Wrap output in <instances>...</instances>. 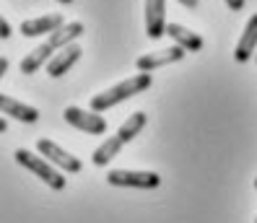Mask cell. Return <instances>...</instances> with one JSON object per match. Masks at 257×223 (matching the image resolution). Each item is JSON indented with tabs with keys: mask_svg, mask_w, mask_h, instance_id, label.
<instances>
[{
	"mask_svg": "<svg viewBox=\"0 0 257 223\" xmlns=\"http://www.w3.org/2000/svg\"><path fill=\"white\" fill-rule=\"evenodd\" d=\"M151 83H154V76L151 73H138V76H130L125 81H119L117 86L107 88V91H101L91 99V112H104V109H109L114 107V104L119 101H125L135 94H141L146 91V88H151Z\"/></svg>",
	"mask_w": 257,
	"mask_h": 223,
	"instance_id": "1",
	"label": "cell"
},
{
	"mask_svg": "<svg viewBox=\"0 0 257 223\" xmlns=\"http://www.w3.org/2000/svg\"><path fill=\"white\" fill-rule=\"evenodd\" d=\"M13 158H16L24 169H29L32 174H37L39 179H42L44 184H50L52 189H57V192H60V189H65V184H68V182H65V176L60 174L47 158H39V156H34L32 151H26V148H19V151L13 153Z\"/></svg>",
	"mask_w": 257,
	"mask_h": 223,
	"instance_id": "2",
	"label": "cell"
},
{
	"mask_svg": "<svg viewBox=\"0 0 257 223\" xmlns=\"http://www.w3.org/2000/svg\"><path fill=\"white\" fill-rule=\"evenodd\" d=\"M37 151L42 153V158H47L55 169H63V171H70V174H78L83 169L81 158H75L73 153H68L65 148H60L55 140L50 138H39L37 140Z\"/></svg>",
	"mask_w": 257,
	"mask_h": 223,
	"instance_id": "3",
	"label": "cell"
},
{
	"mask_svg": "<svg viewBox=\"0 0 257 223\" xmlns=\"http://www.w3.org/2000/svg\"><path fill=\"white\" fill-rule=\"evenodd\" d=\"M107 182L112 187H135V189H156L161 184V176L156 171H127L112 169L107 174Z\"/></svg>",
	"mask_w": 257,
	"mask_h": 223,
	"instance_id": "4",
	"label": "cell"
},
{
	"mask_svg": "<svg viewBox=\"0 0 257 223\" xmlns=\"http://www.w3.org/2000/svg\"><path fill=\"white\" fill-rule=\"evenodd\" d=\"M63 117H65L68 125H73L81 132H88V135H104V132H107V120H104L99 112H86L81 107H68L63 112Z\"/></svg>",
	"mask_w": 257,
	"mask_h": 223,
	"instance_id": "5",
	"label": "cell"
},
{
	"mask_svg": "<svg viewBox=\"0 0 257 223\" xmlns=\"http://www.w3.org/2000/svg\"><path fill=\"white\" fill-rule=\"evenodd\" d=\"M185 55H187V52H185L182 47H177V44H172V47H166V50L141 55L138 60H135V68H138V73H154L156 68H164V65L179 63Z\"/></svg>",
	"mask_w": 257,
	"mask_h": 223,
	"instance_id": "6",
	"label": "cell"
},
{
	"mask_svg": "<svg viewBox=\"0 0 257 223\" xmlns=\"http://www.w3.org/2000/svg\"><path fill=\"white\" fill-rule=\"evenodd\" d=\"M0 112H3L6 117L19 120V122H29V125H34L39 120V109L37 107H29V104L13 99L8 94H0Z\"/></svg>",
	"mask_w": 257,
	"mask_h": 223,
	"instance_id": "7",
	"label": "cell"
},
{
	"mask_svg": "<svg viewBox=\"0 0 257 223\" xmlns=\"http://www.w3.org/2000/svg\"><path fill=\"white\" fill-rule=\"evenodd\" d=\"M60 26H65V19L60 13H47L39 19H29L21 24V34L24 37H42V34H55Z\"/></svg>",
	"mask_w": 257,
	"mask_h": 223,
	"instance_id": "8",
	"label": "cell"
},
{
	"mask_svg": "<svg viewBox=\"0 0 257 223\" xmlns=\"http://www.w3.org/2000/svg\"><path fill=\"white\" fill-rule=\"evenodd\" d=\"M166 16H164V0H146V34L151 39L166 37Z\"/></svg>",
	"mask_w": 257,
	"mask_h": 223,
	"instance_id": "9",
	"label": "cell"
},
{
	"mask_svg": "<svg viewBox=\"0 0 257 223\" xmlns=\"http://www.w3.org/2000/svg\"><path fill=\"white\" fill-rule=\"evenodd\" d=\"M257 55V13L249 16L244 32H241V39L236 42V50H234V60L236 63H247L249 57Z\"/></svg>",
	"mask_w": 257,
	"mask_h": 223,
	"instance_id": "10",
	"label": "cell"
},
{
	"mask_svg": "<svg viewBox=\"0 0 257 223\" xmlns=\"http://www.w3.org/2000/svg\"><path fill=\"white\" fill-rule=\"evenodd\" d=\"M83 52H81V47L78 44H70V47H65V50H60L52 60H50V65H47V73H50V78H60V76H65V73L78 63V57H81Z\"/></svg>",
	"mask_w": 257,
	"mask_h": 223,
	"instance_id": "11",
	"label": "cell"
},
{
	"mask_svg": "<svg viewBox=\"0 0 257 223\" xmlns=\"http://www.w3.org/2000/svg\"><path fill=\"white\" fill-rule=\"evenodd\" d=\"M166 37H172V42L177 44V47H182L185 52L203 50V37L190 32V29L182 26V24H169V26H166Z\"/></svg>",
	"mask_w": 257,
	"mask_h": 223,
	"instance_id": "12",
	"label": "cell"
},
{
	"mask_svg": "<svg viewBox=\"0 0 257 223\" xmlns=\"http://www.w3.org/2000/svg\"><path fill=\"white\" fill-rule=\"evenodd\" d=\"M52 57H55V47L50 42H44V44H39V47H34L21 60V73H24V76H34L42 65H50Z\"/></svg>",
	"mask_w": 257,
	"mask_h": 223,
	"instance_id": "13",
	"label": "cell"
},
{
	"mask_svg": "<svg viewBox=\"0 0 257 223\" xmlns=\"http://www.w3.org/2000/svg\"><path fill=\"white\" fill-rule=\"evenodd\" d=\"M83 32H86V26H83L81 21H70V24H65V26H60L55 34H50V44H52L55 50H65V47H70V44L78 39Z\"/></svg>",
	"mask_w": 257,
	"mask_h": 223,
	"instance_id": "14",
	"label": "cell"
},
{
	"mask_svg": "<svg viewBox=\"0 0 257 223\" xmlns=\"http://www.w3.org/2000/svg\"><path fill=\"white\" fill-rule=\"evenodd\" d=\"M122 138H119V135H112V138H107V140H104L99 148H96V151H94V156H91V161L96 163V166H107V163L119 153V151H122Z\"/></svg>",
	"mask_w": 257,
	"mask_h": 223,
	"instance_id": "15",
	"label": "cell"
},
{
	"mask_svg": "<svg viewBox=\"0 0 257 223\" xmlns=\"http://www.w3.org/2000/svg\"><path fill=\"white\" fill-rule=\"evenodd\" d=\"M146 127V114L143 112H133L127 120L119 125V130H117V135L122 138V143H130L133 138H138L141 135V130Z\"/></svg>",
	"mask_w": 257,
	"mask_h": 223,
	"instance_id": "16",
	"label": "cell"
},
{
	"mask_svg": "<svg viewBox=\"0 0 257 223\" xmlns=\"http://www.w3.org/2000/svg\"><path fill=\"white\" fill-rule=\"evenodd\" d=\"M11 34H13V29H11L8 19H0V37H3V39H8Z\"/></svg>",
	"mask_w": 257,
	"mask_h": 223,
	"instance_id": "17",
	"label": "cell"
},
{
	"mask_svg": "<svg viewBox=\"0 0 257 223\" xmlns=\"http://www.w3.org/2000/svg\"><path fill=\"white\" fill-rule=\"evenodd\" d=\"M226 6H229L234 13H239L241 8H244V0H226Z\"/></svg>",
	"mask_w": 257,
	"mask_h": 223,
	"instance_id": "18",
	"label": "cell"
},
{
	"mask_svg": "<svg viewBox=\"0 0 257 223\" xmlns=\"http://www.w3.org/2000/svg\"><path fill=\"white\" fill-rule=\"evenodd\" d=\"M8 73V57H0V76Z\"/></svg>",
	"mask_w": 257,
	"mask_h": 223,
	"instance_id": "19",
	"label": "cell"
},
{
	"mask_svg": "<svg viewBox=\"0 0 257 223\" xmlns=\"http://www.w3.org/2000/svg\"><path fill=\"white\" fill-rule=\"evenodd\" d=\"M185 8H198V0H179Z\"/></svg>",
	"mask_w": 257,
	"mask_h": 223,
	"instance_id": "20",
	"label": "cell"
},
{
	"mask_svg": "<svg viewBox=\"0 0 257 223\" xmlns=\"http://www.w3.org/2000/svg\"><path fill=\"white\" fill-rule=\"evenodd\" d=\"M57 3H63V6H68V3H73V0H57Z\"/></svg>",
	"mask_w": 257,
	"mask_h": 223,
	"instance_id": "21",
	"label": "cell"
},
{
	"mask_svg": "<svg viewBox=\"0 0 257 223\" xmlns=\"http://www.w3.org/2000/svg\"><path fill=\"white\" fill-rule=\"evenodd\" d=\"M254 189H257V179H254Z\"/></svg>",
	"mask_w": 257,
	"mask_h": 223,
	"instance_id": "22",
	"label": "cell"
},
{
	"mask_svg": "<svg viewBox=\"0 0 257 223\" xmlns=\"http://www.w3.org/2000/svg\"><path fill=\"white\" fill-rule=\"evenodd\" d=\"M254 60H257V55H254Z\"/></svg>",
	"mask_w": 257,
	"mask_h": 223,
	"instance_id": "23",
	"label": "cell"
},
{
	"mask_svg": "<svg viewBox=\"0 0 257 223\" xmlns=\"http://www.w3.org/2000/svg\"><path fill=\"white\" fill-rule=\"evenodd\" d=\"M254 223H257V218H254Z\"/></svg>",
	"mask_w": 257,
	"mask_h": 223,
	"instance_id": "24",
	"label": "cell"
}]
</instances>
